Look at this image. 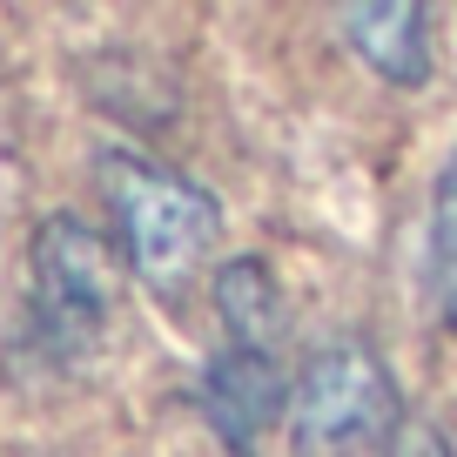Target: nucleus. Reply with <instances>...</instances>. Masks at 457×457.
<instances>
[{
	"mask_svg": "<svg viewBox=\"0 0 457 457\" xmlns=\"http://www.w3.org/2000/svg\"><path fill=\"white\" fill-rule=\"evenodd\" d=\"M384 457H457V451H451V437H444L430 417H403L397 437L384 444Z\"/></svg>",
	"mask_w": 457,
	"mask_h": 457,
	"instance_id": "8",
	"label": "nucleus"
},
{
	"mask_svg": "<svg viewBox=\"0 0 457 457\" xmlns=\"http://www.w3.org/2000/svg\"><path fill=\"white\" fill-rule=\"evenodd\" d=\"M424 283L437 303L444 329L457 337V155L444 162L437 195H430V249H424Z\"/></svg>",
	"mask_w": 457,
	"mask_h": 457,
	"instance_id": "7",
	"label": "nucleus"
},
{
	"mask_svg": "<svg viewBox=\"0 0 457 457\" xmlns=\"http://www.w3.org/2000/svg\"><path fill=\"white\" fill-rule=\"evenodd\" d=\"M350 54L390 87H430L437 54H430V14L411 0H370V7H343L337 14Z\"/></svg>",
	"mask_w": 457,
	"mask_h": 457,
	"instance_id": "5",
	"label": "nucleus"
},
{
	"mask_svg": "<svg viewBox=\"0 0 457 457\" xmlns=\"http://www.w3.org/2000/svg\"><path fill=\"white\" fill-rule=\"evenodd\" d=\"M202 417H209V430L228 444L236 457H256L262 437L276 430V417H289V397L296 390L283 384V363H276V350H215L209 363H202Z\"/></svg>",
	"mask_w": 457,
	"mask_h": 457,
	"instance_id": "4",
	"label": "nucleus"
},
{
	"mask_svg": "<svg viewBox=\"0 0 457 457\" xmlns=\"http://www.w3.org/2000/svg\"><path fill=\"white\" fill-rule=\"evenodd\" d=\"M215 316H222L236 350H276L289 310H283V283L270 276L262 256H228L215 270Z\"/></svg>",
	"mask_w": 457,
	"mask_h": 457,
	"instance_id": "6",
	"label": "nucleus"
},
{
	"mask_svg": "<svg viewBox=\"0 0 457 457\" xmlns=\"http://www.w3.org/2000/svg\"><path fill=\"white\" fill-rule=\"evenodd\" d=\"M397 377L384 370L370 343H329L303 363L296 397H289V444L296 457H357L370 444H390L403 424Z\"/></svg>",
	"mask_w": 457,
	"mask_h": 457,
	"instance_id": "3",
	"label": "nucleus"
},
{
	"mask_svg": "<svg viewBox=\"0 0 457 457\" xmlns=\"http://www.w3.org/2000/svg\"><path fill=\"white\" fill-rule=\"evenodd\" d=\"M121 270L114 243L81 215H47L28 243V323L47 357H87L95 337L108 329Z\"/></svg>",
	"mask_w": 457,
	"mask_h": 457,
	"instance_id": "2",
	"label": "nucleus"
},
{
	"mask_svg": "<svg viewBox=\"0 0 457 457\" xmlns=\"http://www.w3.org/2000/svg\"><path fill=\"white\" fill-rule=\"evenodd\" d=\"M95 175L114 222V249L129 256V270L155 289H182L222 228L215 195L188 175H175L169 162L129 155V148H108Z\"/></svg>",
	"mask_w": 457,
	"mask_h": 457,
	"instance_id": "1",
	"label": "nucleus"
}]
</instances>
